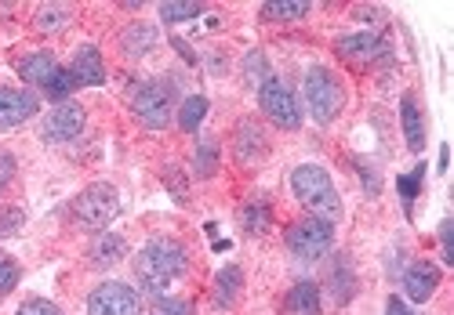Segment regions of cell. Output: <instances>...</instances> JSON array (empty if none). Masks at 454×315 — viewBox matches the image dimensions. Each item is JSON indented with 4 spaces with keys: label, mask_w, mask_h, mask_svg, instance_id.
Here are the masks:
<instances>
[{
    "label": "cell",
    "mask_w": 454,
    "mask_h": 315,
    "mask_svg": "<svg viewBox=\"0 0 454 315\" xmlns=\"http://www.w3.org/2000/svg\"><path fill=\"white\" fill-rule=\"evenodd\" d=\"M185 268H189V250L178 240H168V235H160V240H149L135 254V283L145 294L160 297L175 280H182Z\"/></svg>",
    "instance_id": "obj_1"
},
{
    "label": "cell",
    "mask_w": 454,
    "mask_h": 315,
    "mask_svg": "<svg viewBox=\"0 0 454 315\" xmlns=\"http://www.w3.org/2000/svg\"><path fill=\"white\" fill-rule=\"evenodd\" d=\"M291 188H294V200L306 207L313 218L320 221H338L342 218V200H338V188L331 181V174L317 164H301L291 171Z\"/></svg>",
    "instance_id": "obj_2"
},
{
    "label": "cell",
    "mask_w": 454,
    "mask_h": 315,
    "mask_svg": "<svg viewBox=\"0 0 454 315\" xmlns=\"http://www.w3.org/2000/svg\"><path fill=\"white\" fill-rule=\"evenodd\" d=\"M73 221H77L81 228L88 232H106L113 221H117L121 214V192L113 188L109 181H95L88 185L77 200H73Z\"/></svg>",
    "instance_id": "obj_3"
},
{
    "label": "cell",
    "mask_w": 454,
    "mask_h": 315,
    "mask_svg": "<svg viewBox=\"0 0 454 315\" xmlns=\"http://www.w3.org/2000/svg\"><path fill=\"white\" fill-rule=\"evenodd\" d=\"M15 69H19V76H22L26 84H36L51 102H66L73 91H77V81H73V73L62 69L51 51H33V55H26Z\"/></svg>",
    "instance_id": "obj_4"
},
{
    "label": "cell",
    "mask_w": 454,
    "mask_h": 315,
    "mask_svg": "<svg viewBox=\"0 0 454 315\" xmlns=\"http://www.w3.org/2000/svg\"><path fill=\"white\" fill-rule=\"evenodd\" d=\"M306 105H309L317 124H334L338 120V112H342V105H346V91H342V84H338V76L331 69L313 65L306 73Z\"/></svg>",
    "instance_id": "obj_5"
},
{
    "label": "cell",
    "mask_w": 454,
    "mask_h": 315,
    "mask_svg": "<svg viewBox=\"0 0 454 315\" xmlns=\"http://www.w3.org/2000/svg\"><path fill=\"white\" fill-rule=\"evenodd\" d=\"M331 247H334V225L331 221H320L309 214L287 228V250L298 261H320Z\"/></svg>",
    "instance_id": "obj_6"
},
{
    "label": "cell",
    "mask_w": 454,
    "mask_h": 315,
    "mask_svg": "<svg viewBox=\"0 0 454 315\" xmlns=\"http://www.w3.org/2000/svg\"><path fill=\"white\" fill-rule=\"evenodd\" d=\"M138 124L149 127V131H164L171 124V112H175V91L171 84L164 81H149L135 91V102H131Z\"/></svg>",
    "instance_id": "obj_7"
},
{
    "label": "cell",
    "mask_w": 454,
    "mask_h": 315,
    "mask_svg": "<svg viewBox=\"0 0 454 315\" xmlns=\"http://www.w3.org/2000/svg\"><path fill=\"white\" fill-rule=\"evenodd\" d=\"M258 105H262V112L270 116L273 127H280V131H298L301 127L298 98H294V91L287 84L277 81V76H270V81L258 88Z\"/></svg>",
    "instance_id": "obj_8"
},
{
    "label": "cell",
    "mask_w": 454,
    "mask_h": 315,
    "mask_svg": "<svg viewBox=\"0 0 454 315\" xmlns=\"http://www.w3.org/2000/svg\"><path fill=\"white\" fill-rule=\"evenodd\" d=\"M88 315H142V297L128 283H102L88 294Z\"/></svg>",
    "instance_id": "obj_9"
},
{
    "label": "cell",
    "mask_w": 454,
    "mask_h": 315,
    "mask_svg": "<svg viewBox=\"0 0 454 315\" xmlns=\"http://www.w3.org/2000/svg\"><path fill=\"white\" fill-rule=\"evenodd\" d=\"M84 105H77V102H66V105H59L55 112H48V120H44V127H41V134H44V142H51V145H62V142H73L81 131H84Z\"/></svg>",
    "instance_id": "obj_10"
},
{
    "label": "cell",
    "mask_w": 454,
    "mask_h": 315,
    "mask_svg": "<svg viewBox=\"0 0 454 315\" xmlns=\"http://www.w3.org/2000/svg\"><path fill=\"white\" fill-rule=\"evenodd\" d=\"M41 102H36L33 91H22V88H0V127H19L26 120H33Z\"/></svg>",
    "instance_id": "obj_11"
},
{
    "label": "cell",
    "mask_w": 454,
    "mask_h": 315,
    "mask_svg": "<svg viewBox=\"0 0 454 315\" xmlns=\"http://www.w3.org/2000/svg\"><path fill=\"white\" fill-rule=\"evenodd\" d=\"M440 287V268L433 261H414L407 272H403V294L414 301V304H426Z\"/></svg>",
    "instance_id": "obj_12"
},
{
    "label": "cell",
    "mask_w": 454,
    "mask_h": 315,
    "mask_svg": "<svg viewBox=\"0 0 454 315\" xmlns=\"http://www.w3.org/2000/svg\"><path fill=\"white\" fill-rule=\"evenodd\" d=\"M334 51L342 55L346 62H356V65H367L374 58L386 55V41L378 33H353V36H342V41L334 44Z\"/></svg>",
    "instance_id": "obj_13"
},
{
    "label": "cell",
    "mask_w": 454,
    "mask_h": 315,
    "mask_svg": "<svg viewBox=\"0 0 454 315\" xmlns=\"http://www.w3.org/2000/svg\"><path fill=\"white\" fill-rule=\"evenodd\" d=\"M69 73H73V81H77V88H102L106 84V62L98 55V48L84 44L77 55H73Z\"/></svg>",
    "instance_id": "obj_14"
},
{
    "label": "cell",
    "mask_w": 454,
    "mask_h": 315,
    "mask_svg": "<svg viewBox=\"0 0 454 315\" xmlns=\"http://www.w3.org/2000/svg\"><path fill=\"white\" fill-rule=\"evenodd\" d=\"M124 257H128V243L121 240L117 232H98L91 250H88L91 268H113V265H121Z\"/></svg>",
    "instance_id": "obj_15"
},
{
    "label": "cell",
    "mask_w": 454,
    "mask_h": 315,
    "mask_svg": "<svg viewBox=\"0 0 454 315\" xmlns=\"http://www.w3.org/2000/svg\"><path fill=\"white\" fill-rule=\"evenodd\" d=\"M287 315H320V287L313 280H301L284 297Z\"/></svg>",
    "instance_id": "obj_16"
},
{
    "label": "cell",
    "mask_w": 454,
    "mask_h": 315,
    "mask_svg": "<svg viewBox=\"0 0 454 315\" xmlns=\"http://www.w3.org/2000/svg\"><path fill=\"white\" fill-rule=\"evenodd\" d=\"M400 120H403V138L414 152H422L426 145V127H422V109L414 102V95H403L400 98Z\"/></svg>",
    "instance_id": "obj_17"
},
{
    "label": "cell",
    "mask_w": 454,
    "mask_h": 315,
    "mask_svg": "<svg viewBox=\"0 0 454 315\" xmlns=\"http://www.w3.org/2000/svg\"><path fill=\"white\" fill-rule=\"evenodd\" d=\"M244 290V272L237 265H225L218 275H215V304L218 308H233L237 297Z\"/></svg>",
    "instance_id": "obj_18"
},
{
    "label": "cell",
    "mask_w": 454,
    "mask_h": 315,
    "mask_svg": "<svg viewBox=\"0 0 454 315\" xmlns=\"http://www.w3.org/2000/svg\"><path fill=\"white\" fill-rule=\"evenodd\" d=\"M262 152H266V134L258 131V124L244 120L237 127V156H240V164L254 160V156H262Z\"/></svg>",
    "instance_id": "obj_19"
},
{
    "label": "cell",
    "mask_w": 454,
    "mask_h": 315,
    "mask_svg": "<svg viewBox=\"0 0 454 315\" xmlns=\"http://www.w3.org/2000/svg\"><path fill=\"white\" fill-rule=\"evenodd\" d=\"M121 44H124V51H128L131 58H142V55H149V48L157 44V29L138 22V26H131V29L124 33V41H121Z\"/></svg>",
    "instance_id": "obj_20"
},
{
    "label": "cell",
    "mask_w": 454,
    "mask_h": 315,
    "mask_svg": "<svg viewBox=\"0 0 454 315\" xmlns=\"http://www.w3.org/2000/svg\"><path fill=\"white\" fill-rule=\"evenodd\" d=\"M353 287H356V280H353L349 261H346V257H338V265L331 268V294H334V301H338V304H346V301L353 297Z\"/></svg>",
    "instance_id": "obj_21"
},
{
    "label": "cell",
    "mask_w": 454,
    "mask_h": 315,
    "mask_svg": "<svg viewBox=\"0 0 454 315\" xmlns=\"http://www.w3.org/2000/svg\"><path fill=\"white\" fill-rule=\"evenodd\" d=\"M309 15V4L306 0H294V4H287V0H277V4H266L262 8V19L266 22H298Z\"/></svg>",
    "instance_id": "obj_22"
},
{
    "label": "cell",
    "mask_w": 454,
    "mask_h": 315,
    "mask_svg": "<svg viewBox=\"0 0 454 315\" xmlns=\"http://www.w3.org/2000/svg\"><path fill=\"white\" fill-rule=\"evenodd\" d=\"M204 116H207V98L204 95H193V98H185L178 105V127L182 131H197L204 124Z\"/></svg>",
    "instance_id": "obj_23"
},
{
    "label": "cell",
    "mask_w": 454,
    "mask_h": 315,
    "mask_svg": "<svg viewBox=\"0 0 454 315\" xmlns=\"http://www.w3.org/2000/svg\"><path fill=\"white\" fill-rule=\"evenodd\" d=\"M193 171H197V178H211V174L218 171V142H215V138H200V142H197Z\"/></svg>",
    "instance_id": "obj_24"
},
{
    "label": "cell",
    "mask_w": 454,
    "mask_h": 315,
    "mask_svg": "<svg viewBox=\"0 0 454 315\" xmlns=\"http://www.w3.org/2000/svg\"><path fill=\"white\" fill-rule=\"evenodd\" d=\"M66 26H69V12L59 8V4H48V8H41L33 15V29L36 33H62Z\"/></svg>",
    "instance_id": "obj_25"
},
{
    "label": "cell",
    "mask_w": 454,
    "mask_h": 315,
    "mask_svg": "<svg viewBox=\"0 0 454 315\" xmlns=\"http://www.w3.org/2000/svg\"><path fill=\"white\" fill-rule=\"evenodd\" d=\"M26 225V214L19 207H0V240H12Z\"/></svg>",
    "instance_id": "obj_26"
},
{
    "label": "cell",
    "mask_w": 454,
    "mask_h": 315,
    "mask_svg": "<svg viewBox=\"0 0 454 315\" xmlns=\"http://www.w3.org/2000/svg\"><path fill=\"white\" fill-rule=\"evenodd\" d=\"M422 178H426V167L419 164V167H414L411 174H403L396 185H400V196H403V207L411 211V204H414V196H419V188H422Z\"/></svg>",
    "instance_id": "obj_27"
},
{
    "label": "cell",
    "mask_w": 454,
    "mask_h": 315,
    "mask_svg": "<svg viewBox=\"0 0 454 315\" xmlns=\"http://www.w3.org/2000/svg\"><path fill=\"white\" fill-rule=\"evenodd\" d=\"M204 8L200 4H160V19L168 22V26H175V22H189V19H197Z\"/></svg>",
    "instance_id": "obj_28"
},
{
    "label": "cell",
    "mask_w": 454,
    "mask_h": 315,
    "mask_svg": "<svg viewBox=\"0 0 454 315\" xmlns=\"http://www.w3.org/2000/svg\"><path fill=\"white\" fill-rule=\"evenodd\" d=\"M15 287H19V265H15V257L0 254V297H8Z\"/></svg>",
    "instance_id": "obj_29"
},
{
    "label": "cell",
    "mask_w": 454,
    "mask_h": 315,
    "mask_svg": "<svg viewBox=\"0 0 454 315\" xmlns=\"http://www.w3.org/2000/svg\"><path fill=\"white\" fill-rule=\"evenodd\" d=\"M15 315H62V308L55 301H48V297H29V301L19 304Z\"/></svg>",
    "instance_id": "obj_30"
},
{
    "label": "cell",
    "mask_w": 454,
    "mask_h": 315,
    "mask_svg": "<svg viewBox=\"0 0 454 315\" xmlns=\"http://www.w3.org/2000/svg\"><path fill=\"white\" fill-rule=\"evenodd\" d=\"M149 315H193V304L182 301V297H160Z\"/></svg>",
    "instance_id": "obj_31"
},
{
    "label": "cell",
    "mask_w": 454,
    "mask_h": 315,
    "mask_svg": "<svg viewBox=\"0 0 454 315\" xmlns=\"http://www.w3.org/2000/svg\"><path fill=\"white\" fill-rule=\"evenodd\" d=\"M244 73H247V81H251L254 88H262V84L270 81V76H266V58H262L258 51H251V55H247V62H244Z\"/></svg>",
    "instance_id": "obj_32"
},
{
    "label": "cell",
    "mask_w": 454,
    "mask_h": 315,
    "mask_svg": "<svg viewBox=\"0 0 454 315\" xmlns=\"http://www.w3.org/2000/svg\"><path fill=\"white\" fill-rule=\"evenodd\" d=\"M240 218H244V225H247L251 232H262V228L270 225V211L262 207V204H251V207H247V211H244Z\"/></svg>",
    "instance_id": "obj_33"
},
{
    "label": "cell",
    "mask_w": 454,
    "mask_h": 315,
    "mask_svg": "<svg viewBox=\"0 0 454 315\" xmlns=\"http://www.w3.org/2000/svg\"><path fill=\"white\" fill-rule=\"evenodd\" d=\"M15 171H19L15 156H12V152H0V192H4V188L15 181Z\"/></svg>",
    "instance_id": "obj_34"
},
{
    "label": "cell",
    "mask_w": 454,
    "mask_h": 315,
    "mask_svg": "<svg viewBox=\"0 0 454 315\" xmlns=\"http://www.w3.org/2000/svg\"><path fill=\"white\" fill-rule=\"evenodd\" d=\"M440 243H443V261L454 265V247H450V221L440 225Z\"/></svg>",
    "instance_id": "obj_35"
},
{
    "label": "cell",
    "mask_w": 454,
    "mask_h": 315,
    "mask_svg": "<svg viewBox=\"0 0 454 315\" xmlns=\"http://www.w3.org/2000/svg\"><path fill=\"white\" fill-rule=\"evenodd\" d=\"M386 315H411V311H407V304L400 297H389L386 301Z\"/></svg>",
    "instance_id": "obj_36"
},
{
    "label": "cell",
    "mask_w": 454,
    "mask_h": 315,
    "mask_svg": "<svg viewBox=\"0 0 454 315\" xmlns=\"http://www.w3.org/2000/svg\"><path fill=\"white\" fill-rule=\"evenodd\" d=\"M447 160H450V152H447V145L440 149V171H447Z\"/></svg>",
    "instance_id": "obj_37"
}]
</instances>
